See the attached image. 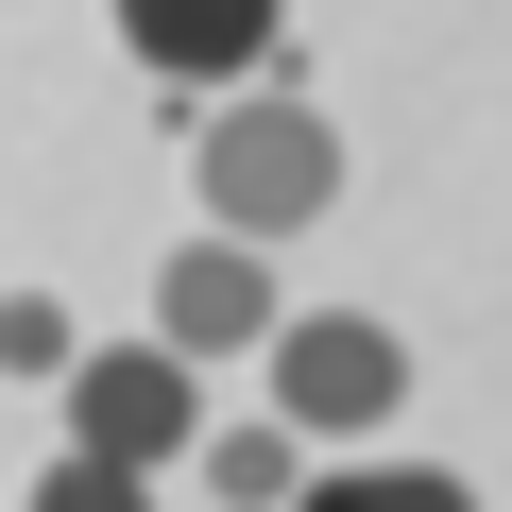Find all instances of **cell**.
Masks as SVG:
<instances>
[{
    "instance_id": "1",
    "label": "cell",
    "mask_w": 512,
    "mask_h": 512,
    "mask_svg": "<svg viewBox=\"0 0 512 512\" xmlns=\"http://www.w3.org/2000/svg\"><path fill=\"white\" fill-rule=\"evenodd\" d=\"M325 188H342V137H325L308 103H239V120H205V205H222L239 256L291 239V222H325Z\"/></svg>"
},
{
    "instance_id": "2",
    "label": "cell",
    "mask_w": 512,
    "mask_h": 512,
    "mask_svg": "<svg viewBox=\"0 0 512 512\" xmlns=\"http://www.w3.org/2000/svg\"><path fill=\"white\" fill-rule=\"evenodd\" d=\"M393 393H410L393 325H359V308L274 325V410H291V427H393Z\"/></svg>"
},
{
    "instance_id": "3",
    "label": "cell",
    "mask_w": 512,
    "mask_h": 512,
    "mask_svg": "<svg viewBox=\"0 0 512 512\" xmlns=\"http://www.w3.org/2000/svg\"><path fill=\"white\" fill-rule=\"evenodd\" d=\"M188 444V359H154V342H120V359H69V461H103V478H154Z\"/></svg>"
},
{
    "instance_id": "4",
    "label": "cell",
    "mask_w": 512,
    "mask_h": 512,
    "mask_svg": "<svg viewBox=\"0 0 512 512\" xmlns=\"http://www.w3.org/2000/svg\"><path fill=\"white\" fill-rule=\"evenodd\" d=\"M188 342H274V274L239 239H188L154 274V359H188Z\"/></svg>"
},
{
    "instance_id": "5",
    "label": "cell",
    "mask_w": 512,
    "mask_h": 512,
    "mask_svg": "<svg viewBox=\"0 0 512 512\" xmlns=\"http://www.w3.org/2000/svg\"><path fill=\"white\" fill-rule=\"evenodd\" d=\"M120 35L154 69H256V52H274V0H137Z\"/></svg>"
},
{
    "instance_id": "6",
    "label": "cell",
    "mask_w": 512,
    "mask_h": 512,
    "mask_svg": "<svg viewBox=\"0 0 512 512\" xmlns=\"http://www.w3.org/2000/svg\"><path fill=\"white\" fill-rule=\"evenodd\" d=\"M308 512H478V495L427 478V461H376V478H308Z\"/></svg>"
},
{
    "instance_id": "7",
    "label": "cell",
    "mask_w": 512,
    "mask_h": 512,
    "mask_svg": "<svg viewBox=\"0 0 512 512\" xmlns=\"http://www.w3.org/2000/svg\"><path fill=\"white\" fill-rule=\"evenodd\" d=\"M205 495L274 512V495H291V427H239V444H205Z\"/></svg>"
},
{
    "instance_id": "8",
    "label": "cell",
    "mask_w": 512,
    "mask_h": 512,
    "mask_svg": "<svg viewBox=\"0 0 512 512\" xmlns=\"http://www.w3.org/2000/svg\"><path fill=\"white\" fill-rule=\"evenodd\" d=\"M0 376H69V308L52 291H0Z\"/></svg>"
},
{
    "instance_id": "9",
    "label": "cell",
    "mask_w": 512,
    "mask_h": 512,
    "mask_svg": "<svg viewBox=\"0 0 512 512\" xmlns=\"http://www.w3.org/2000/svg\"><path fill=\"white\" fill-rule=\"evenodd\" d=\"M35 512H154V478H103V461H69V478H35Z\"/></svg>"
}]
</instances>
